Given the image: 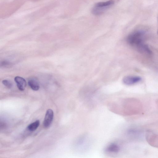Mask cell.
<instances>
[{
  "instance_id": "9",
  "label": "cell",
  "mask_w": 158,
  "mask_h": 158,
  "mask_svg": "<svg viewBox=\"0 0 158 158\" xmlns=\"http://www.w3.org/2000/svg\"><path fill=\"white\" fill-rule=\"evenodd\" d=\"M12 63L9 61L3 60L0 61V67L7 68L11 65Z\"/></svg>"
},
{
  "instance_id": "1",
  "label": "cell",
  "mask_w": 158,
  "mask_h": 158,
  "mask_svg": "<svg viewBox=\"0 0 158 158\" xmlns=\"http://www.w3.org/2000/svg\"><path fill=\"white\" fill-rule=\"evenodd\" d=\"M145 35V31L143 30H136L128 36L127 41L129 44L136 47L141 52L145 53L149 48L143 42Z\"/></svg>"
},
{
  "instance_id": "6",
  "label": "cell",
  "mask_w": 158,
  "mask_h": 158,
  "mask_svg": "<svg viewBox=\"0 0 158 158\" xmlns=\"http://www.w3.org/2000/svg\"><path fill=\"white\" fill-rule=\"evenodd\" d=\"M14 80L19 89L22 91L24 90L26 86L25 80L20 77L16 76L15 77Z\"/></svg>"
},
{
  "instance_id": "7",
  "label": "cell",
  "mask_w": 158,
  "mask_h": 158,
  "mask_svg": "<svg viewBox=\"0 0 158 158\" xmlns=\"http://www.w3.org/2000/svg\"><path fill=\"white\" fill-rule=\"evenodd\" d=\"M119 147L115 144H112L108 146L106 149L107 152L112 153H117L119 150Z\"/></svg>"
},
{
  "instance_id": "3",
  "label": "cell",
  "mask_w": 158,
  "mask_h": 158,
  "mask_svg": "<svg viewBox=\"0 0 158 158\" xmlns=\"http://www.w3.org/2000/svg\"><path fill=\"white\" fill-rule=\"evenodd\" d=\"M141 80V78L139 76H129L124 77L122 81L125 84L131 85L139 82Z\"/></svg>"
},
{
  "instance_id": "2",
  "label": "cell",
  "mask_w": 158,
  "mask_h": 158,
  "mask_svg": "<svg viewBox=\"0 0 158 158\" xmlns=\"http://www.w3.org/2000/svg\"><path fill=\"white\" fill-rule=\"evenodd\" d=\"M114 0H109L97 3L93 7L91 12L94 15H101L114 5Z\"/></svg>"
},
{
  "instance_id": "5",
  "label": "cell",
  "mask_w": 158,
  "mask_h": 158,
  "mask_svg": "<svg viewBox=\"0 0 158 158\" xmlns=\"http://www.w3.org/2000/svg\"><path fill=\"white\" fill-rule=\"evenodd\" d=\"M28 84L30 87L35 91L38 90L40 87L39 80L35 77L30 78L28 81Z\"/></svg>"
},
{
  "instance_id": "4",
  "label": "cell",
  "mask_w": 158,
  "mask_h": 158,
  "mask_svg": "<svg viewBox=\"0 0 158 158\" xmlns=\"http://www.w3.org/2000/svg\"><path fill=\"white\" fill-rule=\"evenodd\" d=\"M54 116L53 111L51 109H48L46 113L43 124L45 128L49 127L52 121Z\"/></svg>"
},
{
  "instance_id": "10",
  "label": "cell",
  "mask_w": 158,
  "mask_h": 158,
  "mask_svg": "<svg viewBox=\"0 0 158 158\" xmlns=\"http://www.w3.org/2000/svg\"><path fill=\"white\" fill-rule=\"evenodd\" d=\"M2 84L8 88H10L12 87V82L7 80H4L2 81Z\"/></svg>"
},
{
  "instance_id": "8",
  "label": "cell",
  "mask_w": 158,
  "mask_h": 158,
  "mask_svg": "<svg viewBox=\"0 0 158 158\" xmlns=\"http://www.w3.org/2000/svg\"><path fill=\"white\" fill-rule=\"evenodd\" d=\"M40 124V121L37 120L29 124L27 127V129L30 131H35L39 127Z\"/></svg>"
}]
</instances>
